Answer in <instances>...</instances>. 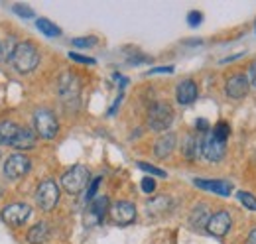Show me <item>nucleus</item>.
I'll use <instances>...</instances> for the list:
<instances>
[{"instance_id": "obj_1", "label": "nucleus", "mask_w": 256, "mask_h": 244, "mask_svg": "<svg viewBox=\"0 0 256 244\" xmlns=\"http://www.w3.org/2000/svg\"><path fill=\"white\" fill-rule=\"evenodd\" d=\"M58 92H60V100L64 102L67 110L75 112L81 104V81L75 73L65 71L62 73L60 81H58Z\"/></svg>"}, {"instance_id": "obj_2", "label": "nucleus", "mask_w": 256, "mask_h": 244, "mask_svg": "<svg viewBox=\"0 0 256 244\" xmlns=\"http://www.w3.org/2000/svg\"><path fill=\"white\" fill-rule=\"evenodd\" d=\"M10 63L18 73H30L40 63V52H38V48L34 46L32 42L16 44V50H14L12 58H10Z\"/></svg>"}, {"instance_id": "obj_3", "label": "nucleus", "mask_w": 256, "mask_h": 244, "mask_svg": "<svg viewBox=\"0 0 256 244\" xmlns=\"http://www.w3.org/2000/svg\"><path fill=\"white\" fill-rule=\"evenodd\" d=\"M174 122V108L170 102L158 100L148 108V128L154 132H166Z\"/></svg>"}, {"instance_id": "obj_4", "label": "nucleus", "mask_w": 256, "mask_h": 244, "mask_svg": "<svg viewBox=\"0 0 256 244\" xmlns=\"http://www.w3.org/2000/svg\"><path fill=\"white\" fill-rule=\"evenodd\" d=\"M34 130L46 140H52L60 132V122L50 108H38L34 112Z\"/></svg>"}, {"instance_id": "obj_5", "label": "nucleus", "mask_w": 256, "mask_h": 244, "mask_svg": "<svg viewBox=\"0 0 256 244\" xmlns=\"http://www.w3.org/2000/svg\"><path fill=\"white\" fill-rule=\"evenodd\" d=\"M60 201V187L54 180H44V182L38 185V191H36V203L42 211L50 213L56 209Z\"/></svg>"}, {"instance_id": "obj_6", "label": "nucleus", "mask_w": 256, "mask_h": 244, "mask_svg": "<svg viewBox=\"0 0 256 244\" xmlns=\"http://www.w3.org/2000/svg\"><path fill=\"white\" fill-rule=\"evenodd\" d=\"M89 182V170L85 166H73L62 176V187H64L67 193L71 195H77L85 189V185Z\"/></svg>"}, {"instance_id": "obj_7", "label": "nucleus", "mask_w": 256, "mask_h": 244, "mask_svg": "<svg viewBox=\"0 0 256 244\" xmlns=\"http://www.w3.org/2000/svg\"><path fill=\"white\" fill-rule=\"evenodd\" d=\"M30 168H32L30 158H26L24 154H12L6 160V164H4V178L6 180H12V182L22 180L30 172Z\"/></svg>"}, {"instance_id": "obj_8", "label": "nucleus", "mask_w": 256, "mask_h": 244, "mask_svg": "<svg viewBox=\"0 0 256 244\" xmlns=\"http://www.w3.org/2000/svg\"><path fill=\"white\" fill-rule=\"evenodd\" d=\"M226 154V142L219 140L211 130L201 140V156L209 162H221Z\"/></svg>"}, {"instance_id": "obj_9", "label": "nucleus", "mask_w": 256, "mask_h": 244, "mask_svg": "<svg viewBox=\"0 0 256 244\" xmlns=\"http://www.w3.org/2000/svg\"><path fill=\"white\" fill-rule=\"evenodd\" d=\"M30 213H32V207L28 203H12V205H8V207L2 209L0 216L10 226H22L28 220Z\"/></svg>"}, {"instance_id": "obj_10", "label": "nucleus", "mask_w": 256, "mask_h": 244, "mask_svg": "<svg viewBox=\"0 0 256 244\" xmlns=\"http://www.w3.org/2000/svg\"><path fill=\"white\" fill-rule=\"evenodd\" d=\"M248 89H250V81H248V75H244V73H234L224 83L226 96L228 98H234V100L244 98L248 94Z\"/></svg>"}, {"instance_id": "obj_11", "label": "nucleus", "mask_w": 256, "mask_h": 244, "mask_svg": "<svg viewBox=\"0 0 256 244\" xmlns=\"http://www.w3.org/2000/svg\"><path fill=\"white\" fill-rule=\"evenodd\" d=\"M230 224H232V216L228 211H217V213L211 214L205 230L211 234V236H217V238H223L224 234L230 230Z\"/></svg>"}, {"instance_id": "obj_12", "label": "nucleus", "mask_w": 256, "mask_h": 244, "mask_svg": "<svg viewBox=\"0 0 256 244\" xmlns=\"http://www.w3.org/2000/svg\"><path fill=\"white\" fill-rule=\"evenodd\" d=\"M110 218L116 224H130L136 218V207L130 201H116L110 205Z\"/></svg>"}, {"instance_id": "obj_13", "label": "nucleus", "mask_w": 256, "mask_h": 244, "mask_svg": "<svg viewBox=\"0 0 256 244\" xmlns=\"http://www.w3.org/2000/svg\"><path fill=\"white\" fill-rule=\"evenodd\" d=\"M193 185L203 191L221 195V197H228L232 193V183L224 182V180H193Z\"/></svg>"}, {"instance_id": "obj_14", "label": "nucleus", "mask_w": 256, "mask_h": 244, "mask_svg": "<svg viewBox=\"0 0 256 244\" xmlns=\"http://www.w3.org/2000/svg\"><path fill=\"white\" fill-rule=\"evenodd\" d=\"M108 209V199L106 197H96L89 203V209H87V214H85V220L87 224H96L102 220V216L106 214Z\"/></svg>"}, {"instance_id": "obj_15", "label": "nucleus", "mask_w": 256, "mask_h": 244, "mask_svg": "<svg viewBox=\"0 0 256 244\" xmlns=\"http://www.w3.org/2000/svg\"><path fill=\"white\" fill-rule=\"evenodd\" d=\"M176 144H178V136H176L174 132L162 134L160 138L156 140V144H154V154H156V158H160V160L170 158L172 152L176 150Z\"/></svg>"}, {"instance_id": "obj_16", "label": "nucleus", "mask_w": 256, "mask_h": 244, "mask_svg": "<svg viewBox=\"0 0 256 244\" xmlns=\"http://www.w3.org/2000/svg\"><path fill=\"white\" fill-rule=\"evenodd\" d=\"M197 94H199L197 85H195V81H192V79L182 81L178 85V89H176V98H178L180 104H192V102H195Z\"/></svg>"}, {"instance_id": "obj_17", "label": "nucleus", "mask_w": 256, "mask_h": 244, "mask_svg": "<svg viewBox=\"0 0 256 244\" xmlns=\"http://www.w3.org/2000/svg\"><path fill=\"white\" fill-rule=\"evenodd\" d=\"M36 142H38V136H36L34 128H20L18 136L14 138V142L10 146L16 148V150H32Z\"/></svg>"}, {"instance_id": "obj_18", "label": "nucleus", "mask_w": 256, "mask_h": 244, "mask_svg": "<svg viewBox=\"0 0 256 244\" xmlns=\"http://www.w3.org/2000/svg\"><path fill=\"white\" fill-rule=\"evenodd\" d=\"M50 234H52L50 224H48V222H38V224H34L32 228L28 230L26 240L30 244H44L50 238Z\"/></svg>"}, {"instance_id": "obj_19", "label": "nucleus", "mask_w": 256, "mask_h": 244, "mask_svg": "<svg viewBox=\"0 0 256 244\" xmlns=\"http://www.w3.org/2000/svg\"><path fill=\"white\" fill-rule=\"evenodd\" d=\"M172 209V199L170 197H154L146 203V213L152 214V216H162Z\"/></svg>"}, {"instance_id": "obj_20", "label": "nucleus", "mask_w": 256, "mask_h": 244, "mask_svg": "<svg viewBox=\"0 0 256 244\" xmlns=\"http://www.w3.org/2000/svg\"><path fill=\"white\" fill-rule=\"evenodd\" d=\"M209 218H211V211H209V207H207L205 203L195 205V209H193L192 214H190L192 226H195V228H205L207 222H209Z\"/></svg>"}, {"instance_id": "obj_21", "label": "nucleus", "mask_w": 256, "mask_h": 244, "mask_svg": "<svg viewBox=\"0 0 256 244\" xmlns=\"http://www.w3.org/2000/svg\"><path fill=\"white\" fill-rule=\"evenodd\" d=\"M201 140H203V136H193V134H190L186 138V142H184V156L190 162L197 160L201 156Z\"/></svg>"}, {"instance_id": "obj_22", "label": "nucleus", "mask_w": 256, "mask_h": 244, "mask_svg": "<svg viewBox=\"0 0 256 244\" xmlns=\"http://www.w3.org/2000/svg\"><path fill=\"white\" fill-rule=\"evenodd\" d=\"M18 132H20V126L16 122H10V120L0 122V142L2 144H8L10 146L14 142V138L18 136Z\"/></svg>"}, {"instance_id": "obj_23", "label": "nucleus", "mask_w": 256, "mask_h": 244, "mask_svg": "<svg viewBox=\"0 0 256 244\" xmlns=\"http://www.w3.org/2000/svg\"><path fill=\"white\" fill-rule=\"evenodd\" d=\"M36 28L42 32L44 36H48V38H60L62 36V28L60 26H56L52 20H48V18H38L36 20Z\"/></svg>"}, {"instance_id": "obj_24", "label": "nucleus", "mask_w": 256, "mask_h": 244, "mask_svg": "<svg viewBox=\"0 0 256 244\" xmlns=\"http://www.w3.org/2000/svg\"><path fill=\"white\" fill-rule=\"evenodd\" d=\"M211 132H213L219 140L226 142V140H228V136H230V126H228V122L221 120V122H217V124H215V128H213Z\"/></svg>"}, {"instance_id": "obj_25", "label": "nucleus", "mask_w": 256, "mask_h": 244, "mask_svg": "<svg viewBox=\"0 0 256 244\" xmlns=\"http://www.w3.org/2000/svg\"><path fill=\"white\" fill-rule=\"evenodd\" d=\"M236 197H238V201H240L248 211H256V197L252 193H248V191H238Z\"/></svg>"}, {"instance_id": "obj_26", "label": "nucleus", "mask_w": 256, "mask_h": 244, "mask_svg": "<svg viewBox=\"0 0 256 244\" xmlns=\"http://www.w3.org/2000/svg\"><path fill=\"white\" fill-rule=\"evenodd\" d=\"M96 40L95 36H85V38H75V40H71V46L73 48H81V50H87V48H93L96 46Z\"/></svg>"}, {"instance_id": "obj_27", "label": "nucleus", "mask_w": 256, "mask_h": 244, "mask_svg": "<svg viewBox=\"0 0 256 244\" xmlns=\"http://www.w3.org/2000/svg\"><path fill=\"white\" fill-rule=\"evenodd\" d=\"M138 168L142 170V172H146V174H152V176H156V178H168V174L160 170V168H156V166H152V164H146V162H138Z\"/></svg>"}, {"instance_id": "obj_28", "label": "nucleus", "mask_w": 256, "mask_h": 244, "mask_svg": "<svg viewBox=\"0 0 256 244\" xmlns=\"http://www.w3.org/2000/svg\"><path fill=\"white\" fill-rule=\"evenodd\" d=\"M12 10H14V14L22 16V18H34V16H36V12H34L28 4H20V2H18V4L12 6Z\"/></svg>"}, {"instance_id": "obj_29", "label": "nucleus", "mask_w": 256, "mask_h": 244, "mask_svg": "<svg viewBox=\"0 0 256 244\" xmlns=\"http://www.w3.org/2000/svg\"><path fill=\"white\" fill-rule=\"evenodd\" d=\"M69 60L77 61V63H81V65H95L96 63L93 58H87V56H81V54H75V52L69 54Z\"/></svg>"}, {"instance_id": "obj_30", "label": "nucleus", "mask_w": 256, "mask_h": 244, "mask_svg": "<svg viewBox=\"0 0 256 244\" xmlns=\"http://www.w3.org/2000/svg\"><path fill=\"white\" fill-rule=\"evenodd\" d=\"M140 187H142V191L144 193H154L156 191V182L152 180V178H142V182H140Z\"/></svg>"}, {"instance_id": "obj_31", "label": "nucleus", "mask_w": 256, "mask_h": 244, "mask_svg": "<svg viewBox=\"0 0 256 244\" xmlns=\"http://www.w3.org/2000/svg\"><path fill=\"white\" fill-rule=\"evenodd\" d=\"M201 22H203V14H201V12H195V10H193V12L188 14V24H190L192 28H197Z\"/></svg>"}, {"instance_id": "obj_32", "label": "nucleus", "mask_w": 256, "mask_h": 244, "mask_svg": "<svg viewBox=\"0 0 256 244\" xmlns=\"http://www.w3.org/2000/svg\"><path fill=\"white\" fill-rule=\"evenodd\" d=\"M100 182H102V178H95L93 180V183L89 185V189H87V201H93L96 195V191H98V185H100Z\"/></svg>"}, {"instance_id": "obj_33", "label": "nucleus", "mask_w": 256, "mask_h": 244, "mask_svg": "<svg viewBox=\"0 0 256 244\" xmlns=\"http://www.w3.org/2000/svg\"><path fill=\"white\" fill-rule=\"evenodd\" d=\"M140 61H150V58L148 56H142V54H136V56H130L128 58L130 65H140Z\"/></svg>"}, {"instance_id": "obj_34", "label": "nucleus", "mask_w": 256, "mask_h": 244, "mask_svg": "<svg viewBox=\"0 0 256 244\" xmlns=\"http://www.w3.org/2000/svg\"><path fill=\"white\" fill-rule=\"evenodd\" d=\"M158 73H174V67H154L148 71V75H158Z\"/></svg>"}, {"instance_id": "obj_35", "label": "nucleus", "mask_w": 256, "mask_h": 244, "mask_svg": "<svg viewBox=\"0 0 256 244\" xmlns=\"http://www.w3.org/2000/svg\"><path fill=\"white\" fill-rule=\"evenodd\" d=\"M248 81H250V85L256 89V61L250 65V69H248Z\"/></svg>"}, {"instance_id": "obj_36", "label": "nucleus", "mask_w": 256, "mask_h": 244, "mask_svg": "<svg viewBox=\"0 0 256 244\" xmlns=\"http://www.w3.org/2000/svg\"><path fill=\"white\" fill-rule=\"evenodd\" d=\"M195 126H197V130H201V132H207V130H209L207 120H197V122H195Z\"/></svg>"}, {"instance_id": "obj_37", "label": "nucleus", "mask_w": 256, "mask_h": 244, "mask_svg": "<svg viewBox=\"0 0 256 244\" xmlns=\"http://www.w3.org/2000/svg\"><path fill=\"white\" fill-rule=\"evenodd\" d=\"M246 244H256V228L250 230V234H248V238H246Z\"/></svg>"}, {"instance_id": "obj_38", "label": "nucleus", "mask_w": 256, "mask_h": 244, "mask_svg": "<svg viewBox=\"0 0 256 244\" xmlns=\"http://www.w3.org/2000/svg\"><path fill=\"white\" fill-rule=\"evenodd\" d=\"M0 144H2V142H0Z\"/></svg>"}, {"instance_id": "obj_39", "label": "nucleus", "mask_w": 256, "mask_h": 244, "mask_svg": "<svg viewBox=\"0 0 256 244\" xmlns=\"http://www.w3.org/2000/svg\"><path fill=\"white\" fill-rule=\"evenodd\" d=\"M254 26H256V24H254Z\"/></svg>"}]
</instances>
